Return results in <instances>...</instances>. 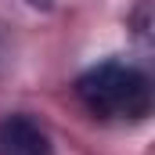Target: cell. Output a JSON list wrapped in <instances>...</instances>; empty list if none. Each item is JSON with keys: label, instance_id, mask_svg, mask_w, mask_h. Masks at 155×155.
Returning a JSON list of instances; mask_svg holds the SVG:
<instances>
[{"label": "cell", "instance_id": "6da1fadb", "mask_svg": "<svg viewBox=\"0 0 155 155\" xmlns=\"http://www.w3.org/2000/svg\"><path fill=\"white\" fill-rule=\"evenodd\" d=\"M76 97L105 123H144L152 116V79L130 61H101L76 79Z\"/></svg>", "mask_w": 155, "mask_h": 155}, {"label": "cell", "instance_id": "7a4b0ae2", "mask_svg": "<svg viewBox=\"0 0 155 155\" xmlns=\"http://www.w3.org/2000/svg\"><path fill=\"white\" fill-rule=\"evenodd\" d=\"M0 155H51V137L33 116H0Z\"/></svg>", "mask_w": 155, "mask_h": 155}, {"label": "cell", "instance_id": "3957f363", "mask_svg": "<svg viewBox=\"0 0 155 155\" xmlns=\"http://www.w3.org/2000/svg\"><path fill=\"white\" fill-rule=\"evenodd\" d=\"M25 4H33V7H51V0H25Z\"/></svg>", "mask_w": 155, "mask_h": 155}]
</instances>
